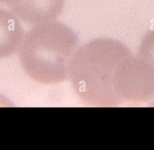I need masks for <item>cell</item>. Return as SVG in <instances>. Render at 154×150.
I'll list each match as a JSON object with an SVG mask.
<instances>
[{"instance_id":"obj_3","label":"cell","mask_w":154,"mask_h":150,"mask_svg":"<svg viewBox=\"0 0 154 150\" xmlns=\"http://www.w3.org/2000/svg\"><path fill=\"white\" fill-rule=\"evenodd\" d=\"M64 2L65 0H20L9 8L23 22L39 24L55 19L62 11Z\"/></svg>"},{"instance_id":"obj_6","label":"cell","mask_w":154,"mask_h":150,"mask_svg":"<svg viewBox=\"0 0 154 150\" xmlns=\"http://www.w3.org/2000/svg\"><path fill=\"white\" fill-rule=\"evenodd\" d=\"M20 0H0V3H3V4H8V6L11 5L14 3H16L19 2Z\"/></svg>"},{"instance_id":"obj_2","label":"cell","mask_w":154,"mask_h":150,"mask_svg":"<svg viewBox=\"0 0 154 150\" xmlns=\"http://www.w3.org/2000/svg\"><path fill=\"white\" fill-rule=\"evenodd\" d=\"M78 42L75 31L61 22L52 20L37 24L24 36L20 46L22 68L38 83L63 82L69 79Z\"/></svg>"},{"instance_id":"obj_5","label":"cell","mask_w":154,"mask_h":150,"mask_svg":"<svg viewBox=\"0 0 154 150\" xmlns=\"http://www.w3.org/2000/svg\"><path fill=\"white\" fill-rule=\"evenodd\" d=\"M137 56L154 74V29L143 38Z\"/></svg>"},{"instance_id":"obj_7","label":"cell","mask_w":154,"mask_h":150,"mask_svg":"<svg viewBox=\"0 0 154 150\" xmlns=\"http://www.w3.org/2000/svg\"><path fill=\"white\" fill-rule=\"evenodd\" d=\"M152 100H153V101H152V103H153V104H154V98H153Z\"/></svg>"},{"instance_id":"obj_4","label":"cell","mask_w":154,"mask_h":150,"mask_svg":"<svg viewBox=\"0 0 154 150\" xmlns=\"http://www.w3.org/2000/svg\"><path fill=\"white\" fill-rule=\"evenodd\" d=\"M23 37L24 31L16 16L0 8V59L14 54Z\"/></svg>"},{"instance_id":"obj_1","label":"cell","mask_w":154,"mask_h":150,"mask_svg":"<svg viewBox=\"0 0 154 150\" xmlns=\"http://www.w3.org/2000/svg\"><path fill=\"white\" fill-rule=\"evenodd\" d=\"M136 56L109 38H96L78 48L69 77L80 101L99 107L136 103Z\"/></svg>"}]
</instances>
